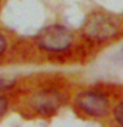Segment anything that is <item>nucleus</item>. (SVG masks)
Returning <instances> with one entry per match:
<instances>
[{
  "label": "nucleus",
  "mask_w": 123,
  "mask_h": 127,
  "mask_svg": "<svg viewBox=\"0 0 123 127\" xmlns=\"http://www.w3.org/2000/svg\"><path fill=\"white\" fill-rule=\"evenodd\" d=\"M74 42V34L67 27L53 24L42 28L36 36V44L48 53H63Z\"/></svg>",
  "instance_id": "nucleus-1"
},
{
  "label": "nucleus",
  "mask_w": 123,
  "mask_h": 127,
  "mask_svg": "<svg viewBox=\"0 0 123 127\" xmlns=\"http://www.w3.org/2000/svg\"><path fill=\"white\" fill-rule=\"evenodd\" d=\"M119 31L117 19L109 13L93 12L86 17L82 25L83 36L94 42H105L115 37Z\"/></svg>",
  "instance_id": "nucleus-2"
},
{
  "label": "nucleus",
  "mask_w": 123,
  "mask_h": 127,
  "mask_svg": "<svg viewBox=\"0 0 123 127\" xmlns=\"http://www.w3.org/2000/svg\"><path fill=\"white\" fill-rule=\"evenodd\" d=\"M75 107L82 114L94 118H103L110 111V101L107 95L98 90H85L75 95Z\"/></svg>",
  "instance_id": "nucleus-3"
},
{
  "label": "nucleus",
  "mask_w": 123,
  "mask_h": 127,
  "mask_svg": "<svg viewBox=\"0 0 123 127\" xmlns=\"http://www.w3.org/2000/svg\"><path fill=\"white\" fill-rule=\"evenodd\" d=\"M63 103H65V95L56 87L40 89L29 98V107L36 114L42 117L56 114Z\"/></svg>",
  "instance_id": "nucleus-4"
},
{
  "label": "nucleus",
  "mask_w": 123,
  "mask_h": 127,
  "mask_svg": "<svg viewBox=\"0 0 123 127\" xmlns=\"http://www.w3.org/2000/svg\"><path fill=\"white\" fill-rule=\"evenodd\" d=\"M113 115H114V119L117 121V123H119L121 126H123V101L114 106Z\"/></svg>",
  "instance_id": "nucleus-5"
},
{
  "label": "nucleus",
  "mask_w": 123,
  "mask_h": 127,
  "mask_svg": "<svg viewBox=\"0 0 123 127\" xmlns=\"http://www.w3.org/2000/svg\"><path fill=\"white\" fill-rule=\"evenodd\" d=\"M8 109H9V101H8V98L4 97V95H0V119L7 114Z\"/></svg>",
  "instance_id": "nucleus-6"
},
{
  "label": "nucleus",
  "mask_w": 123,
  "mask_h": 127,
  "mask_svg": "<svg viewBox=\"0 0 123 127\" xmlns=\"http://www.w3.org/2000/svg\"><path fill=\"white\" fill-rule=\"evenodd\" d=\"M7 46H8V41H7L5 36H4V34L1 33V32H0V56L5 53Z\"/></svg>",
  "instance_id": "nucleus-7"
},
{
  "label": "nucleus",
  "mask_w": 123,
  "mask_h": 127,
  "mask_svg": "<svg viewBox=\"0 0 123 127\" xmlns=\"http://www.w3.org/2000/svg\"><path fill=\"white\" fill-rule=\"evenodd\" d=\"M7 87H9V82H7L5 79L0 78V91H3L4 89H7Z\"/></svg>",
  "instance_id": "nucleus-8"
}]
</instances>
